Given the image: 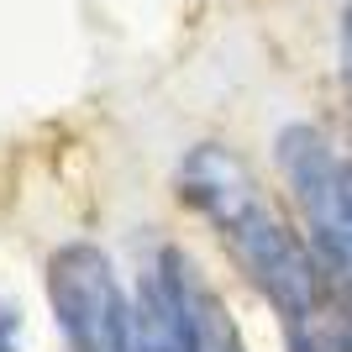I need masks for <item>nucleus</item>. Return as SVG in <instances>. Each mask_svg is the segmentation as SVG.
Listing matches in <instances>:
<instances>
[{
	"label": "nucleus",
	"instance_id": "obj_1",
	"mask_svg": "<svg viewBox=\"0 0 352 352\" xmlns=\"http://www.w3.org/2000/svg\"><path fill=\"white\" fill-rule=\"evenodd\" d=\"M179 200L195 206L216 226L221 248L232 252V263L252 279V289L284 316V331H305V326L331 316V294H326L321 252H310L300 236L284 226L274 200L263 195L258 174L221 142H200L179 163Z\"/></svg>",
	"mask_w": 352,
	"mask_h": 352
},
{
	"label": "nucleus",
	"instance_id": "obj_2",
	"mask_svg": "<svg viewBox=\"0 0 352 352\" xmlns=\"http://www.w3.org/2000/svg\"><path fill=\"white\" fill-rule=\"evenodd\" d=\"M279 174L305 216L321 263L352 284V158H342L326 132L300 121L279 132Z\"/></svg>",
	"mask_w": 352,
	"mask_h": 352
},
{
	"label": "nucleus",
	"instance_id": "obj_3",
	"mask_svg": "<svg viewBox=\"0 0 352 352\" xmlns=\"http://www.w3.org/2000/svg\"><path fill=\"white\" fill-rule=\"evenodd\" d=\"M47 300L69 352H137V305L100 248L69 242L47 263Z\"/></svg>",
	"mask_w": 352,
	"mask_h": 352
},
{
	"label": "nucleus",
	"instance_id": "obj_4",
	"mask_svg": "<svg viewBox=\"0 0 352 352\" xmlns=\"http://www.w3.org/2000/svg\"><path fill=\"white\" fill-rule=\"evenodd\" d=\"M174 274H179V305H184V352H248L232 305L210 289L206 274L179 248H174Z\"/></svg>",
	"mask_w": 352,
	"mask_h": 352
},
{
	"label": "nucleus",
	"instance_id": "obj_5",
	"mask_svg": "<svg viewBox=\"0 0 352 352\" xmlns=\"http://www.w3.org/2000/svg\"><path fill=\"white\" fill-rule=\"evenodd\" d=\"M342 58H347V85H352V6H347V27H342Z\"/></svg>",
	"mask_w": 352,
	"mask_h": 352
},
{
	"label": "nucleus",
	"instance_id": "obj_6",
	"mask_svg": "<svg viewBox=\"0 0 352 352\" xmlns=\"http://www.w3.org/2000/svg\"><path fill=\"white\" fill-rule=\"evenodd\" d=\"M0 352H11V347H6V342H0Z\"/></svg>",
	"mask_w": 352,
	"mask_h": 352
}]
</instances>
